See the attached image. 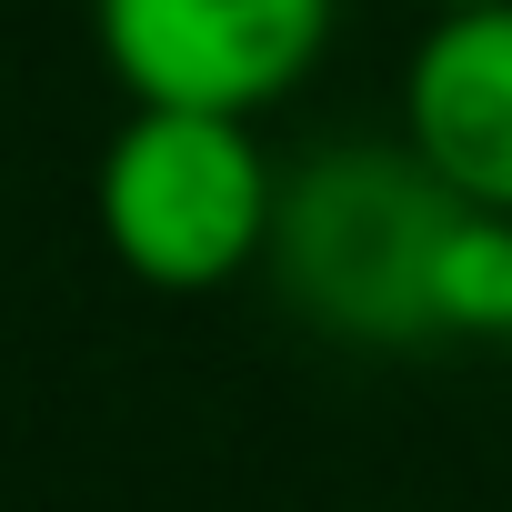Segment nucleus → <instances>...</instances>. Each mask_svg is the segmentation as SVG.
Returning a JSON list of instances; mask_svg holds the SVG:
<instances>
[{"instance_id": "39448f33", "label": "nucleus", "mask_w": 512, "mask_h": 512, "mask_svg": "<svg viewBox=\"0 0 512 512\" xmlns=\"http://www.w3.org/2000/svg\"><path fill=\"white\" fill-rule=\"evenodd\" d=\"M432 332L442 342H512V211H452L432 262Z\"/></svg>"}, {"instance_id": "f257e3e1", "label": "nucleus", "mask_w": 512, "mask_h": 512, "mask_svg": "<svg viewBox=\"0 0 512 512\" xmlns=\"http://www.w3.org/2000/svg\"><path fill=\"white\" fill-rule=\"evenodd\" d=\"M452 211L462 201L412 161L402 131L392 141H332V151H302L282 171L262 272L332 342H362V352L442 342L432 332V262H442Z\"/></svg>"}, {"instance_id": "7ed1b4c3", "label": "nucleus", "mask_w": 512, "mask_h": 512, "mask_svg": "<svg viewBox=\"0 0 512 512\" xmlns=\"http://www.w3.org/2000/svg\"><path fill=\"white\" fill-rule=\"evenodd\" d=\"M342 31V0H91V41L121 101L161 111H282Z\"/></svg>"}, {"instance_id": "20e7f679", "label": "nucleus", "mask_w": 512, "mask_h": 512, "mask_svg": "<svg viewBox=\"0 0 512 512\" xmlns=\"http://www.w3.org/2000/svg\"><path fill=\"white\" fill-rule=\"evenodd\" d=\"M402 141L452 201L512 211V0L422 21L402 61Z\"/></svg>"}, {"instance_id": "f03ea898", "label": "nucleus", "mask_w": 512, "mask_h": 512, "mask_svg": "<svg viewBox=\"0 0 512 512\" xmlns=\"http://www.w3.org/2000/svg\"><path fill=\"white\" fill-rule=\"evenodd\" d=\"M272 201H282V161L231 111L131 101L121 131L101 141V161H91L101 251L141 292H171V302L231 292L262 262L272 251Z\"/></svg>"}, {"instance_id": "423d86ee", "label": "nucleus", "mask_w": 512, "mask_h": 512, "mask_svg": "<svg viewBox=\"0 0 512 512\" xmlns=\"http://www.w3.org/2000/svg\"><path fill=\"white\" fill-rule=\"evenodd\" d=\"M422 11H482V0H422Z\"/></svg>"}]
</instances>
